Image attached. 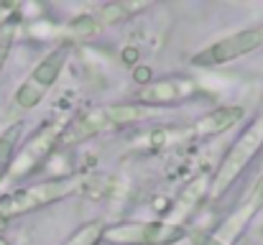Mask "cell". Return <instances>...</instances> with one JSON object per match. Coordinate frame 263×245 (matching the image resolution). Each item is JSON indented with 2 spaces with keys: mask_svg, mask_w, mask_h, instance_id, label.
<instances>
[{
  "mask_svg": "<svg viewBox=\"0 0 263 245\" xmlns=\"http://www.w3.org/2000/svg\"><path fill=\"white\" fill-rule=\"evenodd\" d=\"M146 110L138 107V105H107V107H95L87 110L85 115L74 118L67 128H62L59 133V143L64 146H72V143H82L97 133H105L110 128H118V125H128V123H136L138 118H143Z\"/></svg>",
  "mask_w": 263,
  "mask_h": 245,
  "instance_id": "cell-1",
  "label": "cell"
},
{
  "mask_svg": "<svg viewBox=\"0 0 263 245\" xmlns=\"http://www.w3.org/2000/svg\"><path fill=\"white\" fill-rule=\"evenodd\" d=\"M80 189V179L77 176H64V179H51V181H41L26 189H15L10 194H5L0 199V217L3 220H13L21 215H28L39 207L54 204L64 197H69L72 192Z\"/></svg>",
  "mask_w": 263,
  "mask_h": 245,
  "instance_id": "cell-2",
  "label": "cell"
},
{
  "mask_svg": "<svg viewBox=\"0 0 263 245\" xmlns=\"http://www.w3.org/2000/svg\"><path fill=\"white\" fill-rule=\"evenodd\" d=\"M186 233L172 222H128L102 230V240L115 245H172Z\"/></svg>",
  "mask_w": 263,
  "mask_h": 245,
  "instance_id": "cell-3",
  "label": "cell"
},
{
  "mask_svg": "<svg viewBox=\"0 0 263 245\" xmlns=\"http://www.w3.org/2000/svg\"><path fill=\"white\" fill-rule=\"evenodd\" d=\"M261 146H263V118H258L256 123H251V128L235 141V146L222 159L217 174H215V181H212V192L215 194H222L238 179V174L251 163V159L258 154Z\"/></svg>",
  "mask_w": 263,
  "mask_h": 245,
  "instance_id": "cell-4",
  "label": "cell"
},
{
  "mask_svg": "<svg viewBox=\"0 0 263 245\" xmlns=\"http://www.w3.org/2000/svg\"><path fill=\"white\" fill-rule=\"evenodd\" d=\"M64 62H67V49L64 46L62 49H54L51 54L44 56V62L31 72V77L23 82L18 87V92H15V102H18L21 110H31V107H36L44 100V95L51 89V84L59 77Z\"/></svg>",
  "mask_w": 263,
  "mask_h": 245,
  "instance_id": "cell-5",
  "label": "cell"
},
{
  "mask_svg": "<svg viewBox=\"0 0 263 245\" xmlns=\"http://www.w3.org/2000/svg\"><path fill=\"white\" fill-rule=\"evenodd\" d=\"M258 46H263V26L215 41L204 51L194 54L192 64H197V67H220V64H228V62H233L238 56H246V54L256 51Z\"/></svg>",
  "mask_w": 263,
  "mask_h": 245,
  "instance_id": "cell-6",
  "label": "cell"
},
{
  "mask_svg": "<svg viewBox=\"0 0 263 245\" xmlns=\"http://www.w3.org/2000/svg\"><path fill=\"white\" fill-rule=\"evenodd\" d=\"M197 92H199V84L194 80H159L143 84L136 92V100L141 105H172V102L189 100Z\"/></svg>",
  "mask_w": 263,
  "mask_h": 245,
  "instance_id": "cell-7",
  "label": "cell"
},
{
  "mask_svg": "<svg viewBox=\"0 0 263 245\" xmlns=\"http://www.w3.org/2000/svg\"><path fill=\"white\" fill-rule=\"evenodd\" d=\"M59 133H62V130H57L54 125H46L44 130H39V133L31 138V143H26L23 154L18 156L15 174H18V176H21V174H28L41 159H46V156L51 154V148L59 143Z\"/></svg>",
  "mask_w": 263,
  "mask_h": 245,
  "instance_id": "cell-8",
  "label": "cell"
},
{
  "mask_svg": "<svg viewBox=\"0 0 263 245\" xmlns=\"http://www.w3.org/2000/svg\"><path fill=\"white\" fill-rule=\"evenodd\" d=\"M240 120H243V110L240 107H220V110H212L204 118H199L192 133L194 136H215V133L230 130Z\"/></svg>",
  "mask_w": 263,
  "mask_h": 245,
  "instance_id": "cell-9",
  "label": "cell"
},
{
  "mask_svg": "<svg viewBox=\"0 0 263 245\" xmlns=\"http://www.w3.org/2000/svg\"><path fill=\"white\" fill-rule=\"evenodd\" d=\"M21 133H23V125H21V123H13L10 128H5V130L0 133V179L5 176V171H8L10 163H13V154H15V148H18Z\"/></svg>",
  "mask_w": 263,
  "mask_h": 245,
  "instance_id": "cell-10",
  "label": "cell"
},
{
  "mask_svg": "<svg viewBox=\"0 0 263 245\" xmlns=\"http://www.w3.org/2000/svg\"><path fill=\"white\" fill-rule=\"evenodd\" d=\"M15 36H18V18L15 15H8L3 23H0V72H3V64L15 44Z\"/></svg>",
  "mask_w": 263,
  "mask_h": 245,
  "instance_id": "cell-11",
  "label": "cell"
},
{
  "mask_svg": "<svg viewBox=\"0 0 263 245\" xmlns=\"http://www.w3.org/2000/svg\"><path fill=\"white\" fill-rule=\"evenodd\" d=\"M143 3H110L100 10V21L102 23H115V21H125L130 13L141 10Z\"/></svg>",
  "mask_w": 263,
  "mask_h": 245,
  "instance_id": "cell-12",
  "label": "cell"
},
{
  "mask_svg": "<svg viewBox=\"0 0 263 245\" xmlns=\"http://www.w3.org/2000/svg\"><path fill=\"white\" fill-rule=\"evenodd\" d=\"M102 222H87L85 228H80L64 245H97L102 240Z\"/></svg>",
  "mask_w": 263,
  "mask_h": 245,
  "instance_id": "cell-13",
  "label": "cell"
},
{
  "mask_svg": "<svg viewBox=\"0 0 263 245\" xmlns=\"http://www.w3.org/2000/svg\"><path fill=\"white\" fill-rule=\"evenodd\" d=\"M189 240H192V245H222L217 238H212L207 233H189Z\"/></svg>",
  "mask_w": 263,
  "mask_h": 245,
  "instance_id": "cell-14",
  "label": "cell"
},
{
  "mask_svg": "<svg viewBox=\"0 0 263 245\" xmlns=\"http://www.w3.org/2000/svg\"><path fill=\"white\" fill-rule=\"evenodd\" d=\"M253 204L258 207V204H263V176L261 181H258V186H256V194H253Z\"/></svg>",
  "mask_w": 263,
  "mask_h": 245,
  "instance_id": "cell-15",
  "label": "cell"
}]
</instances>
